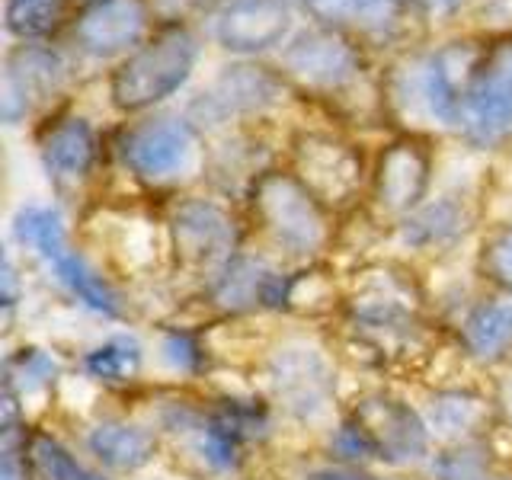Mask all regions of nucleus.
I'll return each instance as SVG.
<instances>
[{
  "mask_svg": "<svg viewBox=\"0 0 512 480\" xmlns=\"http://www.w3.org/2000/svg\"><path fill=\"white\" fill-rule=\"evenodd\" d=\"M55 378H58V362L52 352H45L39 346H23L16 356L7 359L4 381L20 394V400H26V394L36 388H52Z\"/></svg>",
  "mask_w": 512,
  "mask_h": 480,
  "instance_id": "nucleus-29",
  "label": "nucleus"
},
{
  "mask_svg": "<svg viewBox=\"0 0 512 480\" xmlns=\"http://www.w3.org/2000/svg\"><path fill=\"white\" fill-rule=\"evenodd\" d=\"M500 416L496 397L477 394L468 388H448L429 397L423 410V420L432 432V439L445 445H464V442H484L490 426Z\"/></svg>",
  "mask_w": 512,
  "mask_h": 480,
  "instance_id": "nucleus-21",
  "label": "nucleus"
},
{
  "mask_svg": "<svg viewBox=\"0 0 512 480\" xmlns=\"http://www.w3.org/2000/svg\"><path fill=\"white\" fill-rule=\"evenodd\" d=\"M432 151L420 135H404L384 144L372 167V196L378 212L404 221L429 199Z\"/></svg>",
  "mask_w": 512,
  "mask_h": 480,
  "instance_id": "nucleus-15",
  "label": "nucleus"
},
{
  "mask_svg": "<svg viewBox=\"0 0 512 480\" xmlns=\"http://www.w3.org/2000/svg\"><path fill=\"white\" fill-rule=\"evenodd\" d=\"M157 423L176 452L192 464H199L205 474H234L240 468V445H244V439L228 426L218 407L170 400V404L160 407Z\"/></svg>",
  "mask_w": 512,
  "mask_h": 480,
  "instance_id": "nucleus-13",
  "label": "nucleus"
},
{
  "mask_svg": "<svg viewBox=\"0 0 512 480\" xmlns=\"http://www.w3.org/2000/svg\"><path fill=\"white\" fill-rule=\"evenodd\" d=\"M167 247L176 269L208 288L240 253V228L218 199L186 196L167 215Z\"/></svg>",
  "mask_w": 512,
  "mask_h": 480,
  "instance_id": "nucleus-6",
  "label": "nucleus"
},
{
  "mask_svg": "<svg viewBox=\"0 0 512 480\" xmlns=\"http://www.w3.org/2000/svg\"><path fill=\"white\" fill-rule=\"evenodd\" d=\"M84 445L106 471L135 474L157 458L160 439L138 423H128L122 416H109V420H100L87 429Z\"/></svg>",
  "mask_w": 512,
  "mask_h": 480,
  "instance_id": "nucleus-23",
  "label": "nucleus"
},
{
  "mask_svg": "<svg viewBox=\"0 0 512 480\" xmlns=\"http://www.w3.org/2000/svg\"><path fill=\"white\" fill-rule=\"evenodd\" d=\"M429 468L436 480H512L484 442L445 445Z\"/></svg>",
  "mask_w": 512,
  "mask_h": 480,
  "instance_id": "nucleus-27",
  "label": "nucleus"
},
{
  "mask_svg": "<svg viewBox=\"0 0 512 480\" xmlns=\"http://www.w3.org/2000/svg\"><path fill=\"white\" fill-rule=\"evenodd\" d=\"M288 170L327 212L352 208L368 183L365 157L356 144L333 132H314V128L292 138V167Z\"/></svg>",
  "mask_w": 512,
  "mask_h": 480,
  "instance_id": "nucleus-11",
  "label": "nucleus"
},
{
  "mask_svg": "<svg viewBox=\"0 0 512 480\" xmlns=\"http://www.w3.org/2000/svg\"><path fill=\"white\" fill-rule=\"evenodd\" d=\"M116 154L135 180L173 186L205 164L202 135L183 116H154L128 125L116 141Z\"/></svg>",
  "mask_w": 512,
  "mask_h": 480,
  "instance_id": "nucleus-9",
  "label": "nucleus"
},
{
  "mask_svg": "<svg viewBox=\"0 0 512 480\" xmlns=\"http://www.w3.org/2000/svg\"><path fill=\"white\" fill-rule=\"evenodd\" d=\"M429 445L432 432L423 413L384 391L352 400L330 442L340 464H359V468H368V464L404 468V464L429 458Z\"/></svg>",
  "mask_w": 512,
  "mask_h": 480,
  "instance_id": "nucleus-2",
  "label": "nucleus"
},
{
  "mask_svg": "<svg viewBox=\"0 0 512 480\" xmlns=\"http://www.w3.org/2000/svg\"><path fill=\"white\" fill-rule=\"evenodd\" d=\"M202 4H215V10H218V7H224V4H231V0H202Z\"/></svg>",
  "mask_w": 512,
  "mask_h": 480,
  "instance_id": "nucleus-36",
  "label": "nucleus"
},
{
  "mask_svg": "<svg viewBox=\"0 0 512 480\" xmlns=\"http://www.w3.org/2000/svg\"><path fill=\"white\" fill-rule=\"evenodd\" d=\"M292 7H301L317 23L340 26L356 23L368 32H394L400 26V16L391 0H288Z\"/></svg>",
  "mask_w": 512,
  "mask_h": 480,
  "instance_id": "nucleus-24",
  "label": "nucleus"
},
{
  "mask_svg": "<svg viewBox=\"0 0 512 480\" xmlns=\"http://www.w3.org/2000/svg\"><path fill=\"white\" fill-rule=\"evenodd\" d=\"M288 276L263 256L237 253L228 269L205 288V301L224 314H256L285 308Z\"/></svg>",
  "mask_w": 512,
  "mask_h": 480,
  "instance_id": "nucleus-18",
  "label": "nucleus"
},
{
  "mask_svg": "<svg viewBox=\"0 0 512 480\" xmlns=\"http://www.w3.org/2000/svg\"><path fill=\"white\" fill-rule=\"evenodd\" d=\"M279 68L288 84L320 96L349 93L365 74L362 48L352 42L340 26L314 23L298 29L279 48Z\"/></svg>",
  "mask_w": 512,
  "mask_h": 480,
  "instance_id": "nucleus-10",
  "label": "nucleus"
},
{
  "mask_svg": "<svg viewBox=\"0 0 512 480\" xmlns=\"http://www.w3.org/2000/svg\"><path fill=\"white\" fill-rule=\"evenodd\" d=\"M458 132L474 148H500L512 138V36L484 48L464 93Z\"/></svg>",
  "mask_w": 512,
  "mask_h": 480,
  "instance_id": "nucleus-12",
  "label": "nucleus"
},
{
  "mask_svg": "<svg viewBox=\"0 0 512 480\" xmlns=\"http://www.w3.org/2000/svg\"><path fill=\"white\" fill-rule=\"evenodd\" d=\"M304 480H394V477H381L368 468H359V464H320V468H308L304 471Z\"/></svg>",
  "mask_w": 512,
  "mask_h": 480,
  "instance_id": "nucleus-33",
  "label": "nucleus"
},
{
  "mask_svg": "<svg viewBox=\"0 0 512 480\" xmlns=\"http://www.w3.org/2000/svg\"><path fill=\"white\" fill-rule=\"evenodd\" d=\"M151 7L148 0H93L80 7L71 23V39L77 52L90 58H119L132 55L151 36Z\"/></svg>",
  "mask_w": 512,
  "mask_h": 480,
  "instance_id": "nucleus-17",
  "label": "nucleus"
},
{
  "mask_svg": "<svg viewBox=\"0 0 512 480\" xmlns=\"http://www.w3.org/2000/svg\"><path fill=\"white\" fill-rule=\"evenodd\" d=\"M13 237L36 253L39 260L55 272V279L68 288L84 308H90L93 314H103L109 320H122L128 314L125 301L116 288H112V282L87 263L84 253L74 250L58 208L26 202L20 212L13 215Z\"/></svg>",
  "mask_w": 512,
  "mask_h": 480,
  "instance_id": "nucleus-5",
  "label": "nucleus"
},
{
  "mask_svg": "<svg viewBox=\"0 0 512 480\" xmlns=\"http://www.w3.org/2000/svg\"><path fill=\"white\" fill-rule=\"evenodd\" d=\"M71 64L48 42H20L7 52L0 112L7 125H20L39 103L55 100L68 87Z\"/></svg>",
  "mask_w": 512,
  "mask_h": 480,
  "instance_id": "nucleus-14",
  "label": "nucleus"
},
{
  "mask_svg": "<svg viewBox=\"0 0 512 480\" xmlns=\"http://www.w3.org/2000/svg\"><path fill=\"white\" fill-rule=\"evenodd\" d=\"M39 160L55 189L71 192L90 180L100 160V138L84 116H61L39 135Z\"/></svg>",
  "mask_w": 512,
  "mask_h": 480,
  "instance_id": "nucleus-19",
  "label": "nucleus"
},
{
  "mask_svg": "<svg viewBox=\"0 0 512 480\" xmlns=\"http://www.w3.org/2000/svg\"><path fill=\"white\" fill-rule=\"evenodd\" d=\"M144 368V349L132 333L109 336L84 356V372L103 384H132Z\"/></svg>",
  "mask_w": 512,
  "mask_h": 480,
  "instance_id": "nucleus-25",
  "label": "nucleus"
},
{
  "mask_svg": "<svg viewBox=\"0 0 512 480\" xmlns=\"http://www.w3.org/2000/svg\"><path fill=\"white\" fill-rule=\"evenodd\" d=\"M26 455L36 474H42L45 480H106L103 474L90 471L84 461H77L68 445H61L42 429L26 432Z\"/></svg>",
  "mask_w": 512,
  "mask_h": 480,
  "instance_id": "nucleus-28",
  "label": "nucleus"
},
{
  "mask_svg": "<svg viewBox=\"0 0 512 480\" xmlns=\"http://www.w3.org/2000/svg\"><path fill=\"white\" fill-rule=\"evenodd\" d=\"M164 356L167 362L176 368V372H186V375H196L199 368L205 365V352L196 343V336L186 333V330H170L164 336Z\"/></svg>",
  "mask_w": 512,
  "mask_h": 480,
  "instance_id": "nucleus-31",
  "label": "nucleus"
},
{
  "mask_svg": "<svg viewBox=\"0 0 512 480\" xmlns=\"http://www.w3.org/2000/svg\"><path fill=\"white\" fill-rule=\"evenodd\" d=\"M288 93V80L282 71H272L256 61H237L221 68L208 84L192 96L186 106V119L199 135L224 132L231 125H244L263 119L276 109Z\"/></svg>",
  "mask_w": 512,
  "mask_h": 480,
  "instance_id": "nucleus-7",
  "label": "nucleus"
},
{
  "mask_svg": "<svg viewBox=\"0 0 512 480\" xmlns=\"http://www.w3.org/2000/svg\"><path fill=\"white\" fill-rule=\"evenodd\" d=\"M474 228V208L461 192L423 202L413 215L397 221V240L416 253H439L458 247Z\"/></svg>",
  "mask_w": 512,
  "mask_h": 480,
  "instance_id": "nucleus-20",
  "label": "nucleus"
},
{
  "mask_svg": "<svg viewBox=\"0 0 512 480\" xmlns=\"http://www.w3.org/2000/svg\"><path fill=\"white\" fill-rule=\"evenodd\" d=\"M87 4H93V0H80V7H87Z\"/></svg>",
  "mask_w": 512,
  "mask_h": 480,
  "instance_id": "nucleus-37",
  "label": "nucleus"
},
{
  "mask_svg": "<svg viewBox=\"0 0 512 480\" xmlns=\"http://www.w3.org/2000/svg\"><path fill=\"white\" fill-rule=\"evenodd\" d=\"M212 36L231 55H266L295 36V7L288 0H231L215 10Z\"/></svg>",
  "mask_w": 512,
  "mask_h": 480,
  "instance_id": "nucleus-16",
  "label": "nucleus"
},
{
  "mask_svg": "<svg viewBox=\"0 0 512 480\" xmlns=\"http://www.w3.org/2000/svg\"><path fill=\"white\" fill-rule=\"evenodd\" d=\"M247 199L256 231L292 260H317L333 244L330 212L292 170H266L250 186Z\"/></svg>",
  "mask_w": 512,
  "mask_h": 480,
  "instance_id": "nucleus-4",
  "label": "nucleus"
},
{
  "mask_svg": "<svg viewBox=\"0 0 512 480\" xmlns=\"http://www.w3.org/2000/svg\"><path fill=\"white\" fill-rule=\"evenodd\" d=\"M484 45L471 39L445 42L429 52L400 58L384 80V103L413 132H452L461 125V106Z\"/></svg>",
  "mask_w": 512,
  "mask_h": 480,
  "instance_id": "nucleus-1",
  "label": "nucleus"
},
{
  "mask_svg": "<svg viewBox=\"0 0 512 480\" xmlns=\"http://www.w3.org/2000/svg\"><path fill=\"white\" fill-rule=\"evenodd\" d=\"M506 365H509V372H506V378L500 381V397H496V404H500V410H512V356L506 359Z\"/></svg>",
  "mask_w": 512,
  "mask_h": 480,
  "instance_id": "nucleus-35",
  "label": "nucleus"
},
{
  "mask_svg": "<svg viewBox=\"0 0 512 480\" xmlns=\"http://www.w3.org/2000/svg\"><path fill=\"white\" fill-rule=\"evenodd\" d=\"M68 0H4V29L16 42H45L64 26Z\"/></svg>",
  "mask_w": 512,
  "mask_h": 480,
  "instance_id": "nucleus-26",
  "label": "nucleus"
},
{
  "mask_svg": "<svg viewBox=\"0 0 512 480\" xmlns=\"http://www.w3.org/2000/svg\"><path fill=\"white\" fill-rule=\"evenodd\" d=\"M32 461L26 455V426L4 432V455H0V480H29Z\"/></svg>",
  "mask_w": 512,
  "mask_h": 480,
  "instance_id": "nucleus-32",
  "label": "nucleus"
},
{
  "mask_svg": "<svg viewBox=\"0 0 512 480\" xmlns=\"http://www.w3.org/2000/svg\"><path fill=\"white\" fill-rule=\"evenodd\" d=\"M266 391L288 420L314 426L333 410L336 368L320 346L308 340H285L266 359Z\"/></svg>",
  "mask_w": 512,
  "mask_h": 480,
  "instance_id": "nucleus-8",
  "label": "nucleus"
},
{
  "mask_svg": "<svg viewBox=\"0 0 512 480\" xmlns=\"http://www.w3.org/2000/svg\"><path fill=\"white\" fill-rule=\"evenodd\" d=\"M458 343L477 365H503L512 356V298L490 295L474 301L458 320Z\"/></svg>",
  "mask_w": 512,
  "mask_h": 480,
  "instance_id": "nucleus-22",
  "label": "nucleus"
},
{
  "mask_svg": "<svg viewBox=\"0 0 512 480\" xmlns=\"http://www.w3.org/2000/svg\"><path fill=\"white\" fill-rule=\"evenodd\" d=\"M202 55L199 36L186 23H164L144 39L132 55H125L109 74V103L122 116L148 112L180 93Z\"/></svg>",
  "mask_w": 512,
  "mask_h": 480,
  "instance_id": "nucleus-3",
  "label": "nucleus"
},
{
  "mask_svg": "<svg viewBox=\"0 0 512 480\" xmlns=\"http://www.w3.org/2000/svg\"><path fill=\"white\" fill-rule=\"evenodd\" d=\"M394 10L410 20V16H423V20H436V16L452 13L461 0H391Z\"/></svg>",
  "mask_w": 512,
  "mask_h": 480,
  "instance_id": "nucleus-34",
  "label": "nucleus"
},
{
  "mask_svg": "<svg viewBox=\"0 0 512 480\" xmlns=\"http://www.w3.org/2000/svg\"><path fill=\"white\" fill-rule=\"evenodd\" d=\"M477 269L496 292L512 298V224L493 228L477 253Z\"/></svg>",
  "mask_w": 512,
  "mask_h": 480,
  "instance_id": "nucleus-30",
  "label": "nucleus"
}]
</instances>
